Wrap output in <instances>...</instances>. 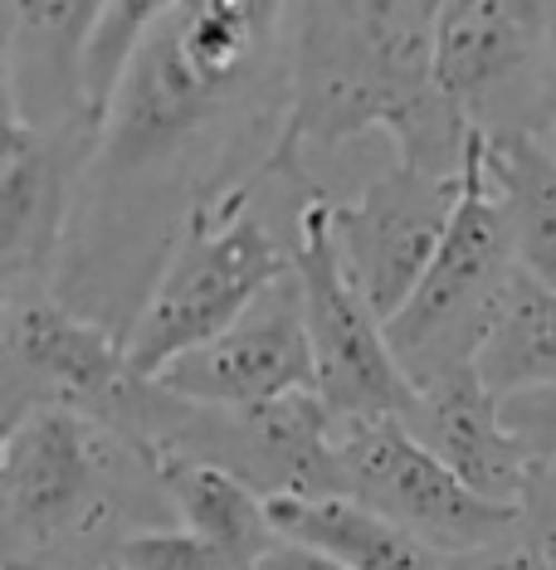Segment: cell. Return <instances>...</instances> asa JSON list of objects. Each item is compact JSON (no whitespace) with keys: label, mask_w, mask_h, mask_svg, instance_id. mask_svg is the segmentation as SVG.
Masks as SVG:
<instances>
[{"label":"cell","mask_w":556,"mask_h":570,"mask_svg":"<svg viewBox=\"0 0 556 570\" xmlns=\"http://www.w3.org/2000/svg\"><path fill=\"white\" fill-rule=\"evenodd\" d=\"M289 59L293 6H162L74 190L55 278L69 313L127 342L196 210L274 166L293 98Z\"/></svg>","instance_id":"6da1fadb"},{"label":"cell","mask_w":556,"mask_h":570,"mask_svg":"<svg viewBox=\"0 0 556 570\" xmlns=\"http://www.w3.org/2000/svg\"><path fill=\"white\" fill-rule=\"evenodd\" d=\"M435 20L439 6L420 0L293 6V98L274 171L308 176L313 157L386 132L400 166L464 176L474 127L435 83Z\"/></svg>","instance_id":"7a4b0ae2"},{"label":"cell","mask_w":556,"mask_h":570,"mask_svg":"<svg viewBox=\"0 0 556 570\" xmlns=\"http://www.w3.org/2000/svg\"><path fill=\"white\" fill-rule=\"evenodd\" d=\"M162 527L181 522L137 439L79 410H35L0 439V570H88Z\"/></svg>","instance_id":"3957f363"},{"label":"cell","mask_w":556,"mask_h":570,"mask_svg":"<svg viewBox=\"0 0 556 570\" xmlns=\"http://www.w3.org/2000/svg\"><path fill=\"white\" fill-rule=\"evenodd\" d=\"M313 190L308 176L269 166L250 186H235L196 210L137 327L127 332V361L142 381H157L172 361L230 332L274 283L299 268V229H283V210L274 205L303 200Z\"/></svg>","instance_id":"277c9868"},{"label":"cell","mask_w":556,"mask_h":570,"mask_svg":"<svg viewBox=\"0 0 556 570\" xmlns=\"http://www.w3.org/2000/svg\"><path fill=\"white\" fill-rule=\"evenodd\" d=\"M517 274L523 264H517L513 225L494 180H488L484 132H474L455 225H449L416 297L386 322L391 352L416 391L478 366V352H484Z\"/></svg>","instance_id":"5b68a950"},{"label":"cell","mask_w":556,"mask_h":570,"mask_svg":"<svg viewBox=\"0 0 556 570\" xmlns=\"http://www.w3.org/2000/svg\"><path fill=\"white\" fill-rule=\"evenodd\" d=\"M152 453L211 463L240 478L264 502L274 498H347L338 463V424L318 391L289 395L259 410H211L166 395L157 381L142 385V400L127 424Z\"/></svg>","instance_id":"8992f818"},{"label":"cell","mask_w":556,"mask_h":570,"mask_svg":"<svg viewBox=\"0 0 556 570\" xmlns=\"http://www.w3.org/2000/svg\"><path fill=\"white\" fill-rule=\"evenodd\" d=\"M299 283L308 303V336L318 361V400L332 424L357 430L377 420H410L420 391L400 371L386 322L347 278L338 239H332V200L313 196L299 225Z\"/></svg>","instance_id":"52a82bcc"},{"label":"cell","mask_w":556,"mask_h":570,"mask_svg":"<svg viewBox=\"0 0 556 570\" xmlns=\"http://www.w3.org/2000/svg\"><path fill=\"white\" fill-rule=\"evenodd\" d=\"M142 375L127 361V342L94 317H79L59 297L6 303L0 322V400L6 430L35 410H79L127 434Z\"/></svg>","instance_id":"ba28073f"},{"label":"cell","mask_w":556,"mask_h":570,"mask_svg":"<svg viewBox=\"0 0 556 570\" xmlns=\"http://www.w3.org/2000/svg\"><path fill=\"white\" fill-rule=\"evenodd\" d=\"M547 6L445 0L435 20V83L484 137L556 132L547 98Z\"/></svg>","instance_id":"9c48e42d"},{"label":"cell","mask_w":556,"mask_h":570,"mask_svg":"<svg viewBox=\"0 0 556 570\" xmlns=\"http://www.w3.org/2000/svg\"><path fill=\"white\" fill-rule=\"evenodd\" d=\"M342 492L381 512L386 522L406 527L439 556H469L498 547L523 531V508H498L478 498L455 469L435 459L410 434L406 420H377L338 434Z\"/></svg>","instance_id":"30bf717a"},{"label":"cell","mask_w":556,"mask_h":570,"mask_svg":"<svg viewBox=\"0 0 556 570\" xmlns=\"http://www.w3.org/2000/svg\"><path fill=\"white\" fill-rule=\"evenodd\" d=\"M459 196L464 176L435 180L396 161L371 176L357 200H332V239L342 268L381 322H391L416 297L455 225Z\"/></svg>","instance_id":"8fae6325"},{"label":"cell","mask_w":556,"mask_h":570,"mask_svg":"<svg viewBox=\"0 0 556 570\" xmlns=\"http://www.w3.org/2000/svg\"><path fill=\"white\" fill-rule=\"evenodd\" d=\"M157 385L176 400L211 410H259L289 395L318 391L313 336H308V303L293 268L274 283L230 332L172 361Z\"/></svg>","instance_id":"7c38bea8"},{"label":"cell","mask_w":556,"mask_h":570,"mask_svg":"<svg viewBox=\"0 0 556 570\" xmlns=\"http://www.w3.org/2000/svg\"><path fill=\"white\" fill-rule=\"evenodd\" d=\"M98 132H30L6 122L0 161V283L6 303L55 297L64 239L74 219V190Z\"/></svg>","instance_id":"4fadbf2b"},{"label":"cell","mask_w":556,"mask_h":570,"mask_svg":"<svg viewBox=\"0 0 556 570\" xmlns=\"http://www.w3.org/2000/svg\"><path fill=\"white\" fill-rule=\"evenodd\" d=\"M94 0L0 6V83L6 122L30 132H98L84 102V45L98 20Z\"/></svg>","instance_id":"5bb4252c"},{"label":"cell","mask_w":556,"mask_h":570,"mask_svg":"<svg viewBox=\"0 0 556 570\" xmlns=\"http://www.w3.org/2000/svg\"><path fill=\"white\" fill-rule=\"evenodd\" d=\"M406 424L478 498L498 502V508H523V488H527L533 463L523 459L517 439L508 434L503 400L484 385L478 366L425 385Z\"/></svg>","instance_id":"9a60e30c"},{"label":"cell","mask_w":556,"mask_h":570,"mask_svg":"<svg viewBox=\"0 0 556 570\" xmlns=\"http://www.w3.org/2000/svg\"><path fill=\"white\" fill-rule=\"evenodd\" d=\"M269 517L283 541H299L347 570H449V556L357 498H274Z\"/></svg>","instance_id":"2e32d148"},{"label":"cell","mask_w":556,"mask_h":570,"mask_svg":"<svg viewBox=\"0 0 556 570\" xmlns=\"http://www.w3.org/2000/svg\"><path fill=\"white\" fill-rule=\"evenodd\" d=\"M157 469L176 508V522L196 531L201 541H211L230 566L259 570V561L283 541L274 531V517H269V502L254 488H244L240 478L220 473L211 463L172 459V453H157Z\"/></svg>","instance_id":"e0dca14e"},{"label":"cell","mask_w":556,"mask_h":570,"mask_svg":"<svg viewBox=\"0 0 556 570\" xmlns=\"http://www.w3.org/2000/svg\"><path fill=\"white\" fill-rule=\"evenodd\" d=\"M488 180L513 225L523 274L556 288V132L484 137Z\"/></svg>","instance_id":"ac0fdd59"},{"label":"cell","mask_w":556,"mask_h":570,"mask_svg":"<svg viewBox=\"0 0 556 570\" xmlns=\"http://www.w3.org/2000/svg\"><path fill=\"white\" fill-rule=\"evenodd\" d=\"M478 375L498 400L556 385V288L517 274L508 303L478 352Z\"/></svg>","instance_id":"d6986e66"},{"label":"cell","mask_w":556,"mask_h":570,"mask_svg":"<svg viewBox=\"0 0 556 570\" xmlns=\"http://www.w3.org/2000/svg\"><path fill=\"white\" fill-rule=\"evenodd\" d=\"M157 16H162V6H152V0H118V6L98 10L88 45H84V102L98 132L108 122L113 102H118L127 83V69H133L137 49L147 40L152 24H157Z\"/></svg>","instance_id":"ffe728a7"},{"label":"cell","mask_w":556,"mask_h":570,"mask_svg":"<svg viewBox=\"0 0 556 570\" xmlns=\"http://www.w3.org/2000/svg\"><path fill=\"white\" fill-rule=\"evenodd\" d=\"M113 570H240L220 556L211 541H201L186 527H162V531H137L118 551L108 556Z\"/></svg>","instance_id":"44dd1931"},{"label":"cell","mask_w":556,"mask_h":570,"mask_svg":"<svg viewBox=\"0 0 556 570\" xmlns=\"http://www.w3.org/2000/svg\"><path fill=\"white\" fill-rule=\"evenodd\" d=\"M503 424L527 463H556V385L503 400Z\"/></svg>","instance_id":"7402d4cb"},{"label":"cell","mask_w":556,"mask_h":570,"mask_svg":"<svg viewBox=\"0 0 556 570\" xmlns=\"http://www.w3.org/2000/svg\"><path fill=\"white\" fill-rule=\"evenodd\" d=\"M523 537L537 547L542 570H556V463H533V473H527Z\"/></svg>","instance_id":"603a6c76"},{"label":"cell","mask_w":556,"mask_h":570,"mask_svg":"<svg viewBox=\"0 0 556 570\" xmlns=\"http://www.w3.org/2000/svg\"><path fill=\"white\" fill-rule=\"evenodd\" d=\"M449 570H542V556L533 541L517 531V537L498 541V547H484V551H469V556H455Z\"/></svg>","instance_id":"cb8c5ba5"},{"label":"cell","mask_w":556,"mask_h":570,"mask_svg":"<svg viewBox=\"0 0 556 570\" xmlns=\"http://www.w3.org/2000/svg\"><path fill=\"white\" fill-rule=\"evenodd\" d=\"M259 570H347V566H338V561H328V556L299 547V541H279V547L269 551L264 561H259Z\"/></svg>","instance_id":"d4e9b609"},{"label":"cell","mask_w":556,"mask_h":570,"mask_svg":"<svg viewBox=\"0 0 556 570\" xmlns=\"http://www.w3.org/2000/svg\"><path fill=\"white\" fill-rule=\"evenodd\" d=\"M547 98H552V118H556V6H547Z\"/></svg>","instance_id":"484cf974"},{"label":"cell","mask_w":556,"mask_h":570,"mask_svg":"<svg viewBox=\"0 0 556 570\" xmlns=\"http://www.w3.org/2000/svg\"><path fill=\"white\" fill-rule=\"evenodd\" d=\"M88 570H113V566H108V561H103V566H88Z\"/></svg>","instance_id":"4316f807"}]
</instances>
